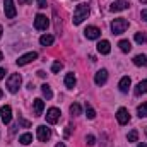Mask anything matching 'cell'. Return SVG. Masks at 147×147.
Instances as JSON below:
<instances>
[{"label":"cell","instance_id":"6da1fadb","mask_svg":"<svg viewBox=\"0 0 147 147\" xmlns=\"http://www.w3.org/2000/svg\"><path fill=\"white\" fill-rule=\"evenodd\" d=\"M89 12H91V10H89V5H87V3H79V5L75 7V10H74V24H75V26L82 24L84 19H87Z\"/></svg>","mask_w":147,"mask_h":147},{"label":"cell","instance_id":"7a4b0ae2","mask_svg":"<svg viewBox=\"0 0 147 147\" xmlns=\"http://www.w3.org/2000/svg\"><path fill=\"white\" fill-rule=\"evenodd\" d=\"M128 26H130V22H128L127 19L118 17V19H115V21L111 22V33H113V34H121V33H125V31L128 29Z\"/></svg>","mask_w":147,"mask_h":147},{"label":"cell","instance_id":"3957f363","mask_svg":"<svg viewBox=\"0 0 147 147\" xmlns=\"http://www.w3.org/2000/svg\"><path fill=\"white\" fill-rule=\"evenodd\" d=\"M21 82H22V77L19 74H12L9 79H7V91L10 94H16L21 87Z\"/></svg>","mask_w":147,"mask_h":147},{"label":"cell","instance_id":"277c9868","mask_svg":"<svg viewBox=\"0 0 147 147\" xmlns=\"http://www.w3.org/2000/svg\"><path fill=\"white\" fill-rule=\"evenodd\" d=\"M36 135H38V140L39 142H48L51 139V130L46 125H39L36 128Z\"/></svg>","mask_w":147,"mask_h":147},{"label":"cell","instance_id":"5b68a950","mask_svg":"<svg viewBox=\"0 0 147 147\" xmlns=\"http://www.w3.org/2000/svg\"><path fill=\"white\" fill-rule=\"evenodd\" d=\"M3 10H5V17H7V19H14V17L17 16L14 0H3Z\"/></svg>","mask_w":147,"mask_h":147},{"label":"cell","instance_id":"8992f818","mask_svg":"<svg viewBox=\"0 0 147 147\" xmlns=\"http://www.w3.org/2000/svg\"><path fill=\"white\" fill-rule=\"evenodd\" d=\"M48 26H50V21H48V17H46V16L38 14L36 17H34V28H36L38 31H45Z\"/></svg>","mask_w":147,"mask_h":147},{"label":"cell","instance_id":"52a82bcc","mask_svg":"<svg viewBox=\"0 0 147 147\" xmlns=\"http://www.w3.org/2000/svg\"><path fill=\"white\" fill-rule=\"evenodd\" d=\"M36 58H38V53H36V51L24 53L22 57H19V60H17V65H19V67H24V65L31 63V62H33V60H36Z\"/></svg>","mask_w":147,"mask_h":147},{"label":"cell","instance_id":"ba28073f","mask_svg":"<svg viewBox=\"0 0 147 147\" xmlns=\"http://www.w3.org/2000/svg\"><path fill=\"white\" fill-rule=\"evenodd\" d=\"M60 110L58 108H50V110L46 111V121L50 123V125H55L58 120H60Z\"/></svg>","mask_w":147,"mask_h":147},{"label":"cell","instance_id":"9c48e42d","mask_svg":"<svg viewBox=\"0 0 147 147\" xmlns=\"http://www.w3.org/2000/svg\"><path fill=\"white\" fill-rule=\"evenodd\" d=\"M116 120H118L120 125H127L130 121V113H128V110L127 108H120V110L116 111Z\"/></svg>","mask_w":147,"mask_h":147},{"label":"cell","instance_id":"30bf717a","mask_svg":"<svg viewBox=\"0 0 147 147\" xmlns=\"http://www.w3.org/2000/svg\"><path fill=\"white\" fill-rule=\"evenodd\" d=\"M0 118H2V121H3L5 125L10 123V120H12V108H10L9 105H5V106L0 108Z\"/></svg>","mask_w":147,"mask_h":147},{"label":"cell","instance_id":"8fae6325","mask_svg":"<svg viewBox=\"0 0 147 147\" xmlns=\"http://www.w3.org/2000/svg\"><path fill=\"white\" fill-rule=\"evenodd\" d=\"M84 36L87 38V39H98V38L101 36V31H99V28H96V26H87V28L84 29Z\"/></svg>","mask_w":147,"mask_h":147},{"label":"cell","instance_id":"7c38bea8","mask_svg":"<svg viewBox=\"0 0 147 147\" xmlns=\"http://www.w3.org/2000/svg\"><path fill=\"white\" fill-rule=\"evenodd\" d=\"M106 80H108V70H106V69H101L99 72L94 75V82H96L98 86L106 84Z\"/></svg>","mask_w":147,"mask_h":147},{"label":"cell","instance_id":"4fadbf2b","mask_svg":"<svg viewBox=\"0 0 147 147\" xmlns=\"http://www.w3.org/2000/svg\"><path fill=\"white\" fill-rule=\"evenodd\" d=\"M128 2H123V0H118V2H113L110 5V10H113V12H121V10H127L128 9Z\"/></svg>","mask_w":147,"mask_h":147},{"label":"cell","instance_id":"5bb4252c","mask_svg":"<svg viewBox=\"0 0 147 147\" xmlns=\"http://www.w3.org/2000/svg\"><path fill=\"white\" fill-rule=\"evenodd\" d=\"M98 51L101 53V55H108L111 51V45L108 39H103V41H99L98 43Z\"/></svg>","mask_w":147,"mask_h":147},{"label":"cell","instance_id":"9a60e30c","mask_svg":"<svg viewBox=\"0 0 147 147\" xmlns=\"http://www.w3.org/2000/svg\"><path fill=\"white\" fill-rule=\"evenodd\" d=\"M33 108H34V115H36V116H41V115H43V110H45V101L39 99V98H36V99L33 101Z\"/></svg>","mask_w":147,"mask_h":147},{"label":"cell","instance_id":"2e32d148","mask_svg":"<svg viewBox=\"0 0 147 147\" xmlns=\"http://www.w3.org/2000/svg\"><path fill=\"white\" fill-rule=\"evenodd\" d=\"M130 86H132V80H130V77H128V75H125V77H121V80H120V84H118V87H120V91H121V92H128V89H130Z\"/></svg>","mask_w":147,"mask_h":147},{"label":"cell","instance_id":"e0dca14e","mask_svg":"<svg viewBox=\"0 0 147 147\" xmlns=\"http://www.w3.org/2000/svg\"><path fill=\"white\" fill-rule=\"evenodd\" d=\"M135 96H142V94H146L147 92V79L146 80H140L139 84H137V87H135Z\"/></svg>","mask_w":147,"mask_h":147},{"label":"cell","instance_id":"ac0fdd59","mask_svg":"<svg viewBox=\"0 0 147 147\" xmlns=\"http://www.w3.org/2000/svg\"><path fill=\"white\" fill-rule=\"evenodd\" d=\"M65 87H69V89H74V86H75V82H77V79H75V75H74L72 72L70 74H67L65 75Z\"/></svg>","mask_w":147,"mask_h":147},{"label":"cell","instance_id":"d6986e66","mask_svg":"<svg viewBox=\"0 0 147 147\" xmlns=\"http://www.w3.org/2000/svg\"><path fill=\"white\" fill-rule=\"evenodd\" d=\"M118 46H120V50H121L123 53H128V51L132 50V43H130L128 39H121V41L118 43Z\"/></svg>","mask_w":147,"mask_h":147},{"label":"cell","instance_id":"ffe728a7","mask_svg":"<svg viewBox=\"0 0 147 147\" xmlns=\"http://www.w3.org/2000/svg\"><path fill=\"white\" fill-rule=\"evenodd\" d=\"M53 41H55V38L51 36V34H43V36L39 38V43L43 46H50V45H53Z\"/></svg>","mask_w":147,"mask_h":147},{"label":"cell","instance_id":"44dd1931","mask_svg":"<svg viewBox=\"0 0 147 147\" xmlns=\"http://www.w3.org/2000/svg\"><path fill=\"white\" fill-rule=\"evenodd\" d=\"M41 92H43V96H45L46 99H51V98H53V92H51V87H50L48 84H43V86H41Z\"/></svg>","mask_w":147,"mask_h":147},{"label":"cell","instance_id":"7402d4cb","mask_svg":"<svg viewBox=\"0 0 147 147\" xmlns=\"http://www.w3.org/2000/svg\"><path fill=\"white\" fill-rule=\"evenodd\" d=\"M137 115H139L140 118H147V101L137 106Z\"/></svg>","mask_w":147,"mask_h":147},{"label":"cell","instance_id":"603a6c76","mask_svg":"<svg viewBox=\"0 0 147 147\" xmlns=\"http://www.w3.org/2000/svg\"><path fill=\"white\" fill-rule=\"evenodd\" d=\"M134 63H135L137 67L146 65V63H147V57H146V55H135V57H134Z\"/></svg>","mask_w":147,"mask_h":147},{"label":"cell","instance_id":"cb8c5ba5","mask_svg":"<svg viewBox=\"0 0 147 147\" xmlns=\"http://www.w3.org/2000/svg\"><path fill=\"white\" fill-rule=\"evenodd\" d=\"M19 142L24 144V146H29V144L33 142V135H31V134H22V135L19 137Z\"/></svg>","mask_w":147,"mask_h":147},{"label":"cell","instance_id":"d4e9b609","mask_svg":"<svg viewBox=\"0 0 147 147\" xmlns=\"http://www.w3.org/2000/svg\"><path fill=\"white\" fill-rule=\"evenodd\" d=\"M70 113H72L74 116L80 115V113H82V108H80V105H77V103H74V105H70Z\"/></svg>","mask_w":147,"mask_h":147},{"label":"cell","instance_id":"484cf974","mask_svg":"<svg viewBox=\"0 0 147 147\" xmlns=\"http://www.w3.org/2000/svg\"><path fill=\"white\" fill-rule=\"evenodd\" d=\"M135 41H137L139 45H144V43L147 41L146 33H135Z\"/></svg>","mask_w":147,"mask_h":147},{"label":"cell","instance_id":"4316f807","mask_svg":"<svg viewBox=\"0 0 147 147\" xmlns=\"http://www.w3.org/2000/svg\"><path fill=\"white\" fill-rule=\"evenodd\" d=\"M86 116H87L89 120H94V118H96V111L92 110V108H91L89 105L86 106Z\"/></svg>","mask_w":147,"mask_h":147},{"label":"cell","instance_id":"83f0119b","mask_svg":"<svg viewBox=\"0 0 147 147\" xmlns=\"http://www.w3.org/2000/svg\"><path fill=\"white\" fill-rule=\"evenodd\" d=\"M62 69H63V63H62V62H55V63H53V67H51V72L58 74Z\"/></svg>","mask_w":147,"mask_h":147},{"label":"cell","instance_id":"f1b7e54d","mask_svg":"<svg viewBox=\"0 0 147 147\" xmlns=\"http://www.w3.org/2000/svg\"><path fill=\"white\" fill-rule=\"evenodd\" d=\"M137 139H139V132L137 130H132L128 134V142H137Z\"/></svg>","mask_w":147,"mask_h":147},{"label":"cell","instance_id":"f546056e","mask_svg":"<svg viewBox=\"0 0 147 147\" xmlns=\"http://www.w3.org/2000/svg\"><path fill=\"white\" fill-rule=\"evenodd\" d=\"M17 123H19V125H22L24 128H29V127H31V123H29L28 120H24L22 116H19V120H17Z\"/></svg>","mask_w":147,"mask_h":147},{"label":"cell","instance_id":"4dcf8cb0","mask_svg":"<svg viewBox=\"0 0 147 147\" xmlns=\"http://www.w3.org/2000/svg\"><path fill=\"white\" fill-rule=\"evenodd\" d=\"M86 142H87V146H94L96 144V137L94 135H87L86 137Z\"/></svg>","mask_w":147,"mask_h":147},{"label":"cell","instance_id":"1f68e13d","mask_svg":"<svg viewBox=\"0 0 147 147\" xmlns=\"http://www.w3.org/2000/svg\"><path fill=\"white\" fill-rule=\"evenodd\" d=\"M36 3H38L39 9H45L46 7V0H36Z\"/></svg>","mask_w":147,"mask_h":147},{"label":"cell","instance_id":"d6a6232c","mask_svg":"<svg viewBox=\"0 0 147 147\" xmlns=\"http://www.w3.org/2000/svg\"><path fill=\"white\" fill-rule=\"evenodd\" d=\"M140 16H142V19L147 22V9H146V10H142V14H140Z\"/></svg>","mask_w":147,"mask_h":147},{"label":"cell","instance_id":"836d02e7","mask_svg":"<svg viewBox=\"0 0 147 147\" xmlns=\"http://www.w3.org/2000/svg\"><path fill=\"white\" fill-rule=\"evenodd\" d=\"M38 77H41V79H45V77H46V74L43 72V70H38Z\"/></svg>","mask_w":147,"mask_h":147},{"label":"cell","instance_id":"e575fe53","mask_svg":"<svg viewBox=\"0 0 147 147\" xmlns=\"http://www.w3.org/2000/svg\"><path fill=\"white\" fill-rule=\"evenodd\" d=\"M5 77V69H0V80Z\"/></svg>","mask_w":147,"mask_h":147},{"label":"cell","instance_id":"d590c367","mask_svg":"<svg viewBox=\"0 0 147 147\" xmlns=\"http://www.w3.org/2000/svg\"><path fill=\"white\" fill-rule=\"evenodd\" d=\"M29 2H33V0H19V5H24V3H29Z\"/></svg>","mask_w":147,"mask_h":147},{"label":"cell","instance_id":"8d00e7d4","mask_svg":"<svg viewBox=\"0 0 147 147\" xmlns=\"http://www.w3.org/2000/svg\"><path fill=\"white\" fill-rule=\"evenodd\" d=\"M55 147H65V144H63V142H58V144H57Z\"/></svg>","mask_w":147,"mask_h":147},{"label":"cell","instance_id":"74e56055","mask_svg":"<svg viewBox=\"0 0 147 147\" xmlns=\"http://www.w3.org/2000/svg\"><path fill=\"white\" fill-rule=\"evenodd\" d=\"M2 34H3V28H2V24H0V38H2Z\"/></svg>","mask_w":147,"mask_h":147},{"label":"cell","instance_id":"f35d334b","mask_svg":"<svg viewBox=\"0 0 147 147\" xmlns=\"http://www.w3.org/2000/svg\"><path fill=\"white\" fill-rule=\"evenodd\" d=\"M139 147H147V144H144V142H140V144H139Z\"/></svg>","mask_w":147,"mask_h":147},{"label":"cell","instance_id":"ab89813d","mask_svg":"<svg viewBox=\"0 0 147 147\" xmlns=\"http://www.w3.org/2000/svg\"><path fill=\"white\" fill-rule=\"evenodd\" d=\"M2 60H3V55H2V51H0V62H2Z\"/></svg>","mask_w":147,"mask_h":147},{"label":"cell","instance_id":"60d3db41","mask_svg":"<svg viewBox=\"0 0 147 147\" xmlns=\"http://www.w3.org/2000/svg\"><path fill=\"white\" fill-rule=\"evenodd\" d=\"M2 96H3V92H2V91H0V99H2Z\"/></svg>","mask_w":147,"mask_h":147},{"label":"cell","instance_id":"b9f144b4","mask_svg":"<svg viewBox=\"0 0 147 147\" xmlns=\"http://www.w3.org/2000/svg\"><path fill=\"white\" fill-rule=\"evenodd\" d=\"M146 134H147V130H146Z\"/></svg>","mask_w":147,"mask_h":147}]
</instances>
